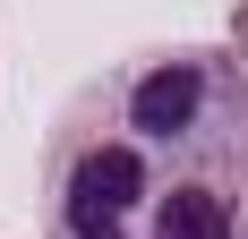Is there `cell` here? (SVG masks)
<instances>
[{
	"label": "cell",
	"instance_id": "6da1fadb",
	"mask_svg": "<svg viewBox=\"0 0 248 239\" xmlns=\"http://www.w3.org/2000/svg\"><path fill=\"white\" fill-rule=\"evenodd\" d=\"M51 239H248V60L137 51L60 111L43 154Z\"/></svg>",
	"mask_w": 248,
	"mask_h": 239
},
{
	"label": "cell",
	"instance_id": "7a4b0ae2",
	"mask_svg": "<svg viewBox=\"0 0 248 239\" xmlns=\"http://www.w3.org/2000/svg\"><path fill=\"white\" fill-rule=\"evenodd\" d=\"M231 51H240V60H248V0H240V9H231Z\"/></svg>",
	"mask_w": 248,
	"mask_h": 239
}]
</instances>
